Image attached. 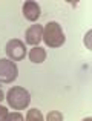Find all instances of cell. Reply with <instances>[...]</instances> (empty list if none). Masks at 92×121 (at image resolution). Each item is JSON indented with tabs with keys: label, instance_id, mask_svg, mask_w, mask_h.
I'll return each mask as SVG.
<instances>
[{
	"label": "cell",
	"instance_id": "obj_1",
	"mask_svg": "<svg viewBox=\"0 0 92 121\" xmlns=\"http://www.w3.org/2000/svg\"><path fill=\"white\" fill-rule=\"evenodd\" d=\"M66 37L63 32L61 26L57 22H49L45 25L43 28V41L48 44L49 48H60L65 43Z\"/></svg>",
	"mask_w": 92,
	"mask_h": 121
},
{
	"label": "cell",
	"instance_id": "obj_8",
	"mask_svg": "<svg viewBox=\"0 0 92 121\" xmlns=\"http://www.w3.org/2000/svg\"><path fill=\"white\" fill-rule=\"evenodd\" d=\"M43 120H45V117L42 115L39 109H31L26 115V121H43Z\"/></svg>",
	"mask_w": 92,
	"mask_h": 121
},
{
	"label": "cell",
	"instance_id": "obj_12",
	"mask_svg": "<svg viewBox=\"0 0 92 121\" xmlns=\"http://www.w3.org/2000/svg\"><path fill=\"white\" fill-rule=\"evenodd\" d=\"M3 98H5V95H3V92H2V89H0V101L3 100Z\"/></svg>",
	"mask_w": 92,
	"mask_h": 121
},
{
	"label": "cell",
	"instance_id": "obj_10",
	"mask_svg": "<svg viewBox=\"0 0 92 121\" xmlns=\"http://www.w3.org/2000/svg\"><path fill=\"white\" fill-rule=\"evenodd\" d=\"M63 120V115L60 112H51V113H48V121H61Z\"/></svg>",
	"mask_w": 92,
	"mask_h": 121
},
{
	"label": "cell",
	"instance_id": "obj_5",
	"mask_svg": "<svg viewBox=\"0 0 92 121\" xmlns=\"http://www.w3.org/2000/svg\"><path fill=\"white\" fill-rule=\"evenodd\" d=\"M25 40L28 44L37 46L43 40V26L42 25H32L31 28H28L26 34H25Z\"/></svg>",
	"mask_w": 92,
	"mask_h": 121
},
{
	"label": "cell",
	"instance_id": "obj_9",
	"mask_svg": "<svg viewBox=\"0 0 92 121\" xmlns=\"http://www.w3.org/2000/svg\"><path fill=\"white\" fill-rule=\"evenodd\" d=\"M5 121H23V115L18 112H12V113H6Z\"/></svg>",
	"mask_w": 92,
	"mask_h": 121
},
{
	"label": "cell",
	"instance_id": "obj_7",
	"mask_svg": "<svg viewBox=\"0 0 92 121\" xmlns=\"http://www.w3.org/2000/svg\"><path fill=\"white\" fill-rule=\"evenodd\" d=\"M29 60L35 65H40L46 60V51L40 46H34L32 49L29 51Z\"/></svg>",
	"mask_w": 92,
	"mask_h": 121
},
{
	"label": "cell",
	"instance_id": "obj_3",
	"mask_svg": "<svg viewBox=\"0 0 92 121\" xmlns=\"http://www.w3.org/2000/svg\"><path fill=\"white\" fill-rule=\"evenodd\" d=\"M18 69L12 60L0 58V83H12L17 80Z\"/></svg>",
	"mask_w": 92,
	"mask_h": 121
},
{
	"label": "cell",
	"instance_id": "obj_4",
	"mask_svg": "<svg viewBox=\"0 0 92 121\" xmlns=\"http://www.w3.org/2000/svg\"><path fill=\"white\" fill-rule=\"evenodd\" d=\"M5 52H6V55H8L9 60H12V61H20V60H23L25 55H26V48H25L23 41L14 39V40H9L8 43H6Z\"/></svg>",
	"mask_w": 92,
	"mask_h": 121
},
{
	"label": "cell",
	"instance_id": "obj_2",
	"mask_svg": "<svg viewBox=\"0 0 92 121\" xmlns=\"http://www.w3.org/2000/svg\"><path fill=\"white\" fill-rule=\"evenodd\" d=\"M6 101H8V104L12 107V109L23 110L25 107L29 106L31 95L25 87L17 86V87H12V89L8 91V94H6Z\"/></svg>",
	"mask_w": 92,
	"mask_h": 121
},
{
	"label": "cell",
	"instance_id": "obj_6",
	"mask_svg": "<svg viewBox=\"0 0 92 121\" xmlns=\"http://www.w3.org/2000/svg\"><path fill=\"white\" fill-rule=\"evenodd\" d=\"M22 11H23L25 18H26V20H29V22L39 20L40 14H42V9H40V6L37 5L35 2H26L23 5V8H22Z\"/></svg>",
	"mask_w": 92,
	"mask_h": 121
},
{
	"label": "cell",
	"instance_id": "obj_11",
	"mask_svg": "<svg viewBox=\"0 0 92 121\" xmlns=\"http://www.w3.org/2000/svg\"><path fill=\"white\" fill-rule=\"evenodd\" d=\"M6 113H8V109H6V107H3V106H0V121H5Z\"/></svg>",
	"mask_w": 92,
	"mask_h": 121
}]
</instances>
